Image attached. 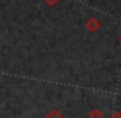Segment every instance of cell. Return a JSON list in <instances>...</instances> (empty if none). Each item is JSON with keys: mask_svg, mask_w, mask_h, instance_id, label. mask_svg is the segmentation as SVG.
<instances>
[{"mask_svg": "<svg viewBox=\"0 0 121 118\" xmlns=\"http://www.w3.org/2000/svg\"><path fill=\"white\" fill-rule=\"evenodd\" d=\"M111 118H121V111H118V110H115L112 114H111Z\"/></svg>", "mask_w": 121, "mask_h": 118, "instance_id": "5b68a950", "label": "cell"}, {"mask_svg": "<svg viewBox=\"0 0 121 118\" xmlns=\"http://www.w3.org/2000/svg\"><path fill=\"white\" fill-rule=\"evenodd\" d=\"M44 4L47 7H54L58 4V0H44Z\"/></svg>", "mask_w": 121, "mask_h": 118, "instance_id": "277c9868", "label": "cell"}, {"mask_svg": "<svg viewBox=\"0 0 121 118\" xmlns=\"http://www.w3.org/2000/svg\"><path fill=\"white\" fill-rule=\"evenodd\" d=\"M88 118H103V112L98 110V108H93L88 111Z\"/></svg>", "mask_w": 121, "mask_h": 118, "instance_id": "3957f363", "label": "cell"}, {"mask_svg": "<svg viewBox=\"0 0 121 118\" xmlns=\"http://www.w3.org/2000/svg\"><path fill=\"white\" fill-rule=\"evenodd\" d=\"M120 44H121V37H120Z\"/></svg>", "mask_w": 121, "mask_h": 118, "instance_id": "8992f818", "label": "cell"}, {"mask_svg": "<svg viewBox=\"0 0 121 118\" xmlns=\"http://www.w3.org/2000/svg\"><path fill=\"white\" fill-rule=\"evenodd\" d=\"M86 29H87V31H90V33H97L100 29H101V21L97 19V17H90V19H87V21H86Z\"/></svg>", "mask_w": 121, "mask_h": 118, "instance_id": "6da1fadb", "label": "cell"}, {"mask_svg": "<svg viewBox=\"0 0 121 118\" xmlns=\"http://www.w3.org/2000/svg\"><path fill=\"white\" fill-rule=\"evenodd\" d=\"M44 118H64V117H63V114L60 112L58 110L53 108V110H50V111L44 115Z\"/></svg>", "mask_w": 121, "mask_h": 118, "instance_id": "7a4b0ae2", "label": "cell"}]
</instances>
